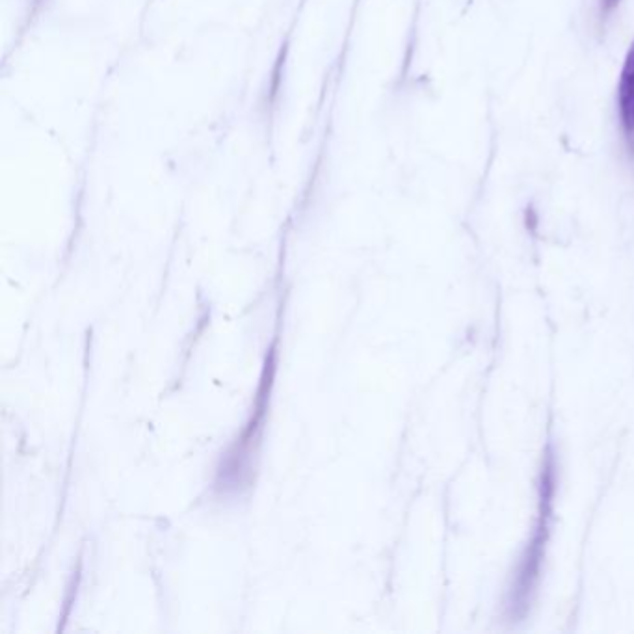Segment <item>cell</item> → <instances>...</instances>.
Masks as SVG:
<instances>
[{
	"instance_id": "6da1fadb",
	"label": "cell",
	"mask_w": 634,
	"mask_h": 634,
	"mask_svg": "<svg viewBox=\"0 0 634 634\" xmlns=\"http://www.w3.org/2000/svg\"><path fill=\"white\" fill-rule=\"evenodd\" d=\"M618 106L625 133L634 136V43L625 56L618 86Z\"/></svg>"
}]
</instances>
